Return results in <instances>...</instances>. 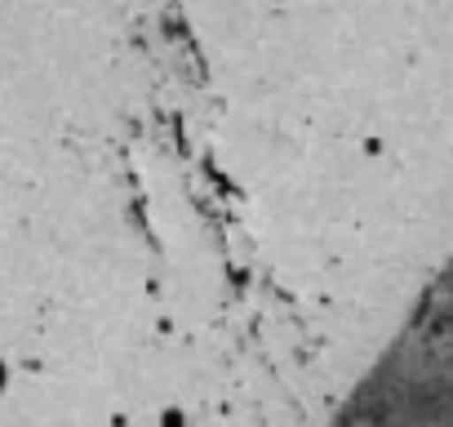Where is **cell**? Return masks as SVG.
<instances>
[{"instance_id":"6da1fadb","label":"cell","mask_w":453,"mask_h":427,"mask_svg":"<svg viewBox=\"0 0 453 427\" xmlns=\"http://www.w3.org/2000/svg\"><path fill=\"white\" fill-rule=\"evenodd\" d=\"M5 378H10V369H5V361H0V392H5Z\"/></svg>"}]
</instances>
